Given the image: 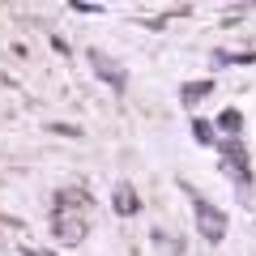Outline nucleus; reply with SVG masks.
Listing matches in <instances>:
<instances>
[{
	"mask_svg": "<svg viewBox=\"0 0 256 256\" xmlns=\"http://www.w3.org/2000/svg\"><path fill=\"white\" fill-rule=\"evenodd\" d=\"M52 230H56V239L60 244H82L86 239V214H73V210H56V218H52Z\"/></svg>",
	"mask_w": 256,
	"mask_h": 256,
	"instance_id": "obj_1",
	"label": "nucleus"
},
{
	"mask_svg": "<svg viewBox=\"0 0 256 256\" xmlns=\"http://www.w3.org/2000/svg\"><path fill=\"white\" fill-rule=\"evenodd\" d=\"M196 226H201V239H210V244H218V239L226 235V218H222L210 201H196Z\"/></svg>",
	"mask_w": 256,
	"mask_h": 256,
	"instance_id": "obj_2",
	"label": "nucleus"
},
{
	"mask_svg": "<svg viewBox=\"0 0 256 256\" xmlns=\"http://www.w3.org/2000/svg\"><path fill=\"white\" fill-rule=\"evenodd\" d=\"M222 158H226V175L239 184H248V158H244V146L239 141H226L222 146Z\"/></svg>",
	"mask_w": 256,
	"mask_h": 256,
	"instance_id": "obj_3",
	"label": "nucleus"
},
{
	"mask_svg": "<svg viewBox=\"0 0 256 256\" xmlns=\"http://www.w3.org/2000/svg\"><path fill=\"white\" fill-rule=\"evenodd\" d=\"M90 60H94V68H98V77H102L107 86H116V90H124V73H120V64H116V60H107L102 52H94Z\"/></svg>",
	"mask_w": 256,
	"mask_h": 256,
	"instance_id": "obj_4",
	"label": "nucleus"
},
{
	"mask_svg": "<svg viewBox=\"0 0 256 256\" xmlns=\"http://www.w3.org/2000/svg\"><path fill=\"white\" fill-rule=\"evenodd\" d=\"M111 201H116V214H137L141 210V201H137V192L128 188V184H116V192H111Z\"/></svg>",
	"mask_w": 256,
	"mask_h": 256,
	"instance_id": "obj_5",
	"label": "nucleus"
},
{
	"mask_svg": "<svg viewBox=\"0 0 256 256\" xmlns=\"http://www.w3.org/2000/svg\"><path fill=\"white\" fill-rule=\"evenodd\" d=\"M210 94V82H192V86H184V102H192V98H205Z\"/></svg>",
	"mask_w": 256,
	"mask_h": 256,
	"instance_id": "obj_6",
	"label": "nucleus"
},
{
	"mask_svg": "<svg viewBox=\"0 0 256 256\" xmlns=\"http://www.w3.org/2000/svg\"><path fill=\"white\" fill-rule=\"evenodd\" d=\"M226 132H239V111H222V120H218Z\"/></svg>",
	"mask_w": 256,
	"mask_h": 256,
	"instance_id": "obj_7",
	"label": "nucleus"
},
{
	"mask_svg": "<svg viewBox=\"0 0 256 256\" xmlns=\"http://www.w3.org/2000/svg\"><path fill=\"white\" fill-rule=\"evenodd\" d=\"M196 141H205V146H210V141H214V128L205 124V120H196Z\"/></svg>",
	"mask_w": 256,
	"mask_h": 256,
	"instance_id": "obj_8",
	"label": "nucleus"
}]
</instances>
